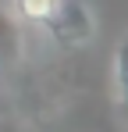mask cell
<instances>
[{
	"label": "cell",
	"instance_id": "obj_1",
	"mask_svg": "<svg viewBox=\"0 0 128 132\" xmlns=\"http://www.w3.org/2000/svg\"><path fill=\"white\" fill-rule=\"evenodd\" d=\"M43 29L57 39V46L82 50V46H89L96 39V14H93V7L85 0H64L61 7H57V14Z\"/></svg>",
	"mask_w": 128,
	"mask_h": 132
},
{
	"label": "cell",
	"instance_id": "obj_2",
	"mask_svg": "<svg viewBox=\"0 0 128 132\" xmlns=\"http://www.w3.org/2000/svg\"><path fill=\"white\" fill-rule=\"evenodd\" d=\"M21 50H25V29L11 14V7L0 4V71L11 68V64H18Z\"/></svg>",
	"mask_w": 128,
	"mask_h": 132
},
{
	"label": "cell",
	"instance_id": "obj_3",
	"mask_svg": "<svg viewBox=\"0 0 128 132\" xmlns=\"http://www.w3.org/2000/svg\"><path fill=\"white\" fill-rule=\"evenodd\" d=\"M61 4L64 0H7L11 14H14L21 25H46L53 14H57Z\"/></svg>",
	"mask_w": 128,
	"mask_h": 132
},
{
	"label": "cell",
	"instance_id": "obj_4",
	"mask_svg": "<svg viewBox=\"0 0 128 132\" xmlns=\"http://www.w3.org/2000/svg\"><path fill=\"white\" fill-rule=\"evenodd\" d=\"M114 96L121 107H128V36H121L114 46Z\"/></svg>",
	"mask_w": 128,
	"mask_h": 132
}]
</instances>
